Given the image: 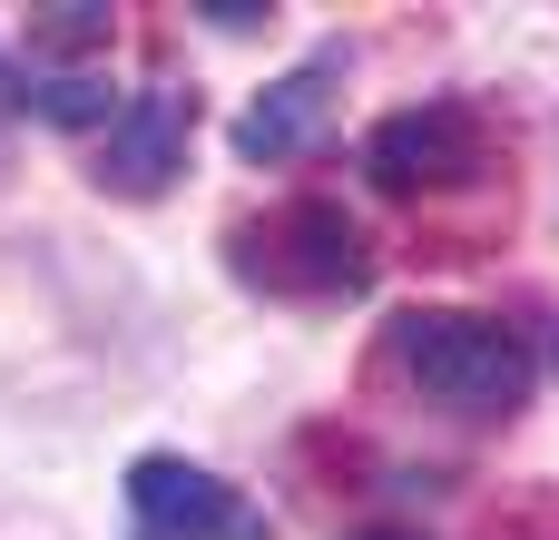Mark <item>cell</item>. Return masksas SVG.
<instances>
[{"instance_id": "cell-10", "label": "cell", "mask_w": 559, "mask_h": 540, "mask_svg": "<svg viewBox=\"0 0 559 540\" xmlns=\"http://www.w3.org/2000/svg\"><path fill=\"white\" fill-rule=\"evenodd\" d=\"M364 540H423V531H364Z\"/></svg>"}, {"instance_id": "cell-6", "label": "cell", "mask_w": 559, "mask_h": 540, "mask_svg": "<svg viewBox=\"0 0 559 540\" xmlns=\"http://www.w3.org/2000/svg\"><path fill=\"white\" fill-rule=\"evenodd\" d=\"M275 285H295V295H364L373 285V256H364V226L344 216V207H324V197H305V207H285L275 216Z\"/></svg>"}, {"instance_id": "cell-4", "label": "cell", "mask_w": 559, "mask_h": 540, "mask_svg": "<svg viewBox=\"0 0 559 540\" xmlns=\"http://www.w3.org/2000/svg\"><path fill=\"white\" fill-rule=\"evenodd\" d=\"M187 148H197V89H187V79H157V89L118 98L108 148H98V187L157 197L167 177H187Z\"/></svg>"}, {"instance_id": "cell-5", "label": "cell", "mask_w": 559, "mask_h": 540, "mask_svg": "<svg viewBox=\"0 0 559 540\" xmlns=\"http://www.w3.org/2000/svg\"><path fill=\"white\" fill-rule=\"evenodd\" d=\"M334 89H344V49H314V59H295L275 89H255V108L236 118V157L246 167H285V157H305L314 138H324V118H334Z\"/></svg>"}, {"instance_id": "cell-7", "label": "cell", "mask_w": 559, "mask_h": 540, "mask_svg": "<svg viewBox=\"0 0 559 540\" xmlns=\"http://www.w3.org/2000/svg\"><path fill=\"white\" fill-rule=\"evenodd\" d=\"M20 108L49 118V128H108L118 118L108 108V69H49V59L20 69Z\"/></svg>"}, {"instance_id": "cell-8", "label": "cell", "mask_w": 559, "mask_h": 540, "mask_svg": "<svg viewBox=\"0 0 559 540\" xmlns=\"http://www.w3.org/2000/svg\"><path fill=\"white\" fill-rule=\"evenodd\" d=\"M29 39L39 49H59L69 69H98V49H108V10L98 0H59V10H29ZM49 59V69H59Z\"/></svg>"}, {"instance_id": "cell-2", "label": "cell", "mask_w": 559, "mask_h": 540, "mask_svg": "<svg viewBox=\"0 0 559 540\" xmlns=\"http://www.w3.org/2000/svg\"><path fill=\"white\" fill-rule=\"evenodd\" d=\"M491 157L481 118L462 98H423V108H393L373 138H364V177L383 197H432V187H472Z\"/></svg>"}, {"instance_id": "cell-3", "label": "cell", "mask_w": 559, "mask_h": 540, "mask_svg": "<svg viewBox=\"0 0 559 540\" xmlns=\"http://www.w3.org/2000/svg\"><path fill=\"white\" fill-rule=\"evenodd\" d=\"M128 512H138L147 540H275L265 512H255L236 482H216V472L187 462V453H138V462H128Z\"/></svg>"}, {"instance_id": "cell-9", "label": "cell", "mask_w": 559, "mask_h": 540, "mask_svg": "<svg viewBox=\"0 0 559 540\" xmlns=\"http://www.w3.org/2000/svg\"><path fill=\"white\" fill-rule=\"evenodd\" d=\"M197 20H216V30H255V20H275L265 0H197Z\"/></svg>"}, {"instance_id": "cell-1", "label": "cell", "mask_w": 559, "mask_h": 540, "mask_svg": "<svg viewBox=\"0 0 559 540\" xmlns=\"http://www.w3.org/2000/svg\"><path fill=\"white\" fill-rule=\"evenodd\" d=\"M393 374H403L423 403L462 413V423H511V413L531 403V384H540L531 344H521L501 315H462V305H413V315H393Z\"/></svg>"}]
</instances>
